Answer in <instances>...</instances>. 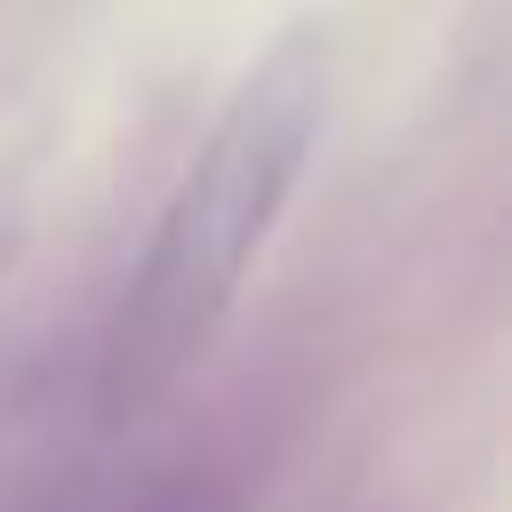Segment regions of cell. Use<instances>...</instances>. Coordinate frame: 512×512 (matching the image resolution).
Masks as SVG:
<instances>
[{
	"instance_id": "1",
	"label": "cell",
	"mask_w": 512,
	"mask_h": 512,
	"mask_svg": "<svg viewBox=\"0 0 512 512\" xmlns=\"http://www.w3.org/2000/svg\"><path fill=\"white\" fill-rule=\"evenodd\" d=\"M320 96H328V48H320V32H288L232 88L224 120L208 128L200 160L184 168V184H176V200L160 216V240L144 256V304H136V320L160 344L192 336L240 288V272L264 248L280 200L296 192V168H304L312 128H320Z\"/></svg>"
}]
</instances>
